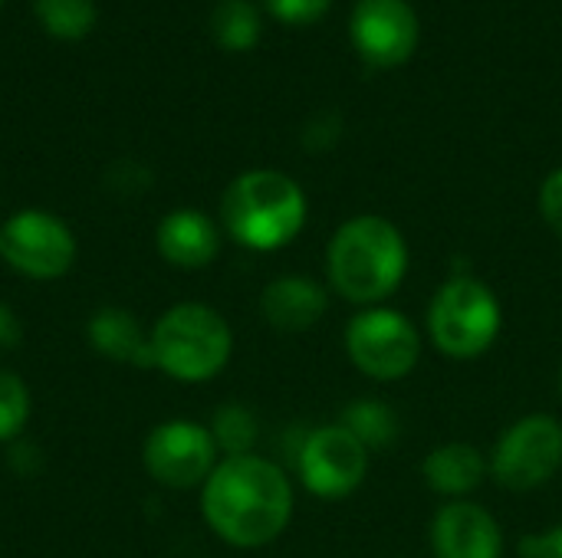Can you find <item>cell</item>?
Here are the masks:
<instances>
[{"label":"cell","mask_w":562,"mask_h":558,"mask_svg":"<svg viewBox=\"0 0 562 558\" xmlns=\"http://www.w3.org/2000/svg\"><path fill=\"white\" fill-rule=\"evenodd\" d=\"M201 513L211 533L227 546L260 549L290 526L293 483L260 454L224 457L201 487Z\"/></svg>","instance_id":"6da1fadb"},{"label":"cell","mask_w":562,"mask_h":558,"mask_svg":"<svg viewBox=\"0 0 562 558\" xmlns=\"http://www.w3.org/2000/svg\"><path fill=\"white\" fill-rule=\"evenodd\" d=\"M326 270L342 299L369 309L402 286L408 273V243L389 217L359 214L333 234Z\"/></svg>","instance_id":"7a4b0ae2"},{"label":"cell","mask_w":562,"mask_h":558,"mask_svg":"<svg viewBox=\"0 0 562 558\" xmlns=\"http://www.w3.org/2000/svg\"><path fill=\"white\" fill-rule=\"evenodd\" d=\"M221 224L247 250H283L306 227V194L283 171H244L221 197Z\"/></svg>","instance_id":"3957f363"},{"label":"cell","mask_w":562,"mask_h":558,"mask_svg":"<svg viewBox=\"0 0 562 558\" xmlns=\"http://www.w3.org/2000/svg\"><path fill=\"white\" fill-rule=\"evenodd\" d=\"M155 368L171 382L201 385L217 378L234 352V335L227 319L204 303H178L151 329Z\"/></svg>","instance_id":"277c9868"},{"label":"cell","mask_w":562,"mask_h":558,"mask_svg":"<svg viewBox=\"0 0 562 558\" xmlns=\"http://www.w3.org/2000/svg\"><path fill=\"white\" fill-rule=\"evenodd\" d=\"M428 332L441 355L468 362L484 355L501 335V303L474 276H451L428 306Z\"/></svg>","instance_id":"5b68a950"},{"label":"cell","mask_w":562,"mask_h":558,"mask_svg":"<svg viewBox=\"0 0 562 558\" xmlns=\"http://www.w3.org/2000/svg\"><path fill=\"white\" fill-rule=\"evenodd\" d=\"M342 339L349 362L375 382L408 378L422 358V335L412 319L385 306H369L352 316Z\"/></svg>","instance_id":"8992f818"},{"label":"cell","mask_w":562,"mask_h":558,"mask_svg":"<svg viewBox=\"0 0 562 558\" xmlns=\"http://www.w3.org/2000/svg\"><path fill=\"white\" fill-rule=\"evenodd\" d=\"M562 467V424L553 414H527L514 421L494 454H491V477L514 493H530L547 487Z\"/></svg>","instance_id":"52a82bcc"},{"label":"cell","mask_w":562,"mask_h":558,"mask_svg":"<svg viewBox=\"0 0 562 558\" xmlns=\"http://www.w3.org/2000/svg\"><path fill=\"white\" fill-rule=\"evenodd\" d=\"M13 273L30 280H59L76 263V237L69 224L49 210L26 207L3 220V253Z\"/></svg>","instance_id":"ba28073f"},{"label":"cell","mask_w":562,"mask_h":558,"mask_svg":"<svg viewBox=\"0 0 562 558\" xmlns=\"http://www.w3.org/2000/svg\"><path fill=\"white\" fill-rule=\"evenodd\" d=\"M217 444L211 437V431L198 421H165L158 424L142 447V464L145 474L168 487V490H191V487H204L207 477L214 474L217 460Z\"/></svg>","instance_id":"9c48e42d"},{"label":"cell","mask_w":562,"mask_h":558,"mask_svg":"<svg viewBox=\"0 0 562 558\" xmlns=\"http://www.w3.org/2000/svg\"><path fill=\"white\" fill-rule=\"evenodd\" d=\"M303 487L319 500L352 497L369 474V451L342 424H326L306 434L296 454Z\"/></svg>","instance_id":"30bf717a"},{"label":"cell","mask_w":562,"mask_h":558,"mask_svg":"<svg viewBox=\"0 0 562 558\" xmlns=\"http://www.w3.org/2000/svg\"><path fill=\"white\" fill-rule=\"evenodd\" d=\"M352 46L372 69H395L418 46V13L408 0H359L349 20Z\"/></svg>","instance_id":"8fae6325"},{"label":"cell","mask_w":562,"mask_h":558,"mask_svg":"<svg viewBox=\"0 0 562 558\" xmlns=\"http://www.w3.org/2000/svg\"><path fill=\"white\" fill-rule=\"evenodd\" d=\"M431 549L435 558H501L504 533L484 506L454 500L431 520Z\"/></svg>","instance_id":"7c38bea8"},{"label":"cell","mask_w":562,"mask_h":558,"mask_svg":"<svg viewBox=\"0 0 562 558\" xmlns=\"http://www.w3.org/2000/svg\"><path fill=\"white\" fill-rule=\"evenodd\" d=\"M155 247L161 260L178 270H204L221 253V230L204 210L178 207L161 217L155 230Z\"/></svg>","instance_id":"4fadbf2b"},{"label":"cell","mask_w":562,"mask_h":558,"mask_svg":"<svg viewBox=\"0 0 562 558\" xmlns=\"http://www.w3.org/2000/svg\"><path fill=\"white\" fill-rule=\"evenodd\" d=\"M326 286L310 276H280L267 283L260 296V312L277 332H306L326 316Z\"/></svg>","instance_id":"5bb4252c"},{"label":"cell","mask_w":562,"mask_h":558,"mask_svg":"<svg viewBox=\"0 0 562 558\" xmlns=\"http://www.w3.org/2000/svg\"><path fill=\"white\" fill-rule=\"evenodd\" d=\"M86 339L99 355H105L112 362H125L135 368H155L151 339L142 332L138 319L122 306L95 309L86 322Z\"/></svg>","instance_id":"9a60e30c"},{"label":"cell","mask_w":562,"mask_h":558,"mask_svg":"<svg viewBox=\"0 0 562 558\" xmlns=\"http://www.w3.org/2000/svg\"><path fill=\"white\" fill-rule=\"evenodd\" d=\"M487 470L491 467H487L484 454L468 441H448V444L435 447L422 464L425 483L435 493L451 497V500H461V497L474 493L484 483Z\"/></svg>","instance_id":"2e32d148"},{"label":"cell","mask_w":562,"mask_h":558,"mask_svg":"<svg viewBox=\"0 0 562 558\" xmlns=\"http://www.w3.org/2000/svg\"><path fill=\"white\" fill-rule=\"evenodd\" d=\"M211 33L221 49L231 53H247L257 46L263 26H260V10L247 0H224L214 16H211Z\"/></svg>","instance_id":"e0dca14e"},{"label":"cell","mask_w":562,"mask_h":558,"mask_svg":"<svg viewBox=\"0 0 562 558\" xmlns=\"http://www.w3.org/2000/svg\"><path fill=\"white\" fill-rule=\"evenodd\" d=\"M339 424L349 434H356V441L366 451H385L398 437V418L382 401H356V405H349L342 411V421Z\"/></svg>","instance_id":"ac0fdd59"},{"label":"cell","mask_w":562,"mask_h":558,"mask_svg":"<svg viewBox=\"0 0 562 558\" xmlns=\"http://www.w3.org/2000/svg\"><path fill=\"white\" fill-rule=\"evenodd\" d=\"M207 431L217 444V454L224 457H244L257 447V418L244 405H221Z\"/></svg>","instance_id":"d6986e66"},{"label":"cell","mask_w":562,"mask_h":558,"mask_svg":"<svg viewBox=\"0 0 562 558\" xmlns=\"http://www.w3.org/2000/svg\"><path fill=\"white\" fill-rule=\"evenodd\" d=\"M40 26L56 39H82L95 26L92 0H36Z\"/></svg>","instance_id":"ffe728a7"},{"label":"cell","mask_w":562,"mask_h":558,"mask_svg":"<svg viewBox=\"0 0 562 558\" xmlns=\"http://www.w3.org/2000/svg\"><path fill=\"white\" fill-rule=\"evenodd\" d=\"M30 388L16 372L0 368V444L16 441L30 421Z\"/></svg>","instance_id":"44dd1931"},{"label":"cell","mask_w":562,"mask_h":558,"mask_svg":"<svg viewBox=\"0 0 562 558\" xmlns=\"http://www.w3.org/2000/svg\"><path fill=\"white\" fill-rule=\"evenodd\" d=\"M263 3L280 23H290V26L316 23L333 7V0H263Z\"/></svg>","instance_id":"7402d4cb"},{"label":"cell","mask_w":562,"mask_h":558,"mask_svg":"<svg viewBox=\"0 0 562 558\" xmlns=\"http://www.w3.org/2000/svg\"><path fill=\"white\" fill-rule=\"evenodd\" d=\"M540 210H543V220L550 224V230L562 240V168H557L543 187H540Z\"/></svg>","instance_id":"603a6c76"},{"label":"cell","mask_w":562,"mask_h":558,"mask_svg":"<svg viewBox=\"0 0 562 558\" xmlns=\"http://www.w3.org/2000/svg\"><path fill=\"white\" fill-rule=\"evenodd\" d=\"M520 556L524 558H562V526H553L540 536H524L520 539Z\"/></svg>","instance_id":"cb8c5ba5"},{"label":"cell","mask_w":562,"mask_h":558,"mask_svg":"<svg viewBox=\"0 0 562 558\" xmlns=\"http://www.w3.org/2000/svg\"><path fill=\"white\" fill-rule=\"evenodd\" d=\"M20 339H23V326H20L16 312L0 299V352L16 349V345H20Z\"/></svg>","instance_id":"d4e9b609"},{"label":"cell","mask_w":562,"mask_h":558,"mask_svg":"<svg viewBox=\"0 0 562 558\" xmlns=\"http://www.w3.org/2000/svg\"><path fill=\"white\" fill-rule=\"evenodd\" d=\"M0 253H3V224H0Z\"/></svg>","instance_id":"484cf974"},{"label":"cell","mask_w":562,"mask_h":558,"mask_svg":"<svg viewBox=\"0 0 562 558\" xmlns=\"http://www.w3.org/2000/svg\"><path fill=\"white\" fill-rule=\"evenodd\" d=\"M560 391H562V368H560Z\"/></svg>","instance_id":"4316f807"},{"label":"cell","mask_w":562,"mask_h":558,"mask_svg":"<svg viewBox=\"0 0 562 558\" xmlns=\"http://www.w3.org/2000/svg\"><path fill=\"white\" fill-rule=\"evenodd\" d=\"M0 3H3V0H0Z\"/></svg>","instance_id":"83f0119b"}]
</instances>
